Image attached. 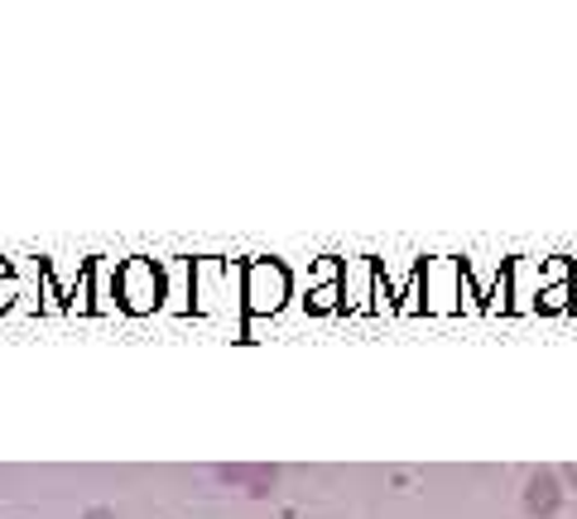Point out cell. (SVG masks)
I'll return each mask as SVG.
<instances>
[{
    "instance_id": "cell-4",
    "label": "cell",
    "mask_w": 577,
    "mask_h": 519,
    "mask_svg": "<svg viewBox=\"0 0 577 519\" xmlns=\"http://www.w3.org/2000/svg\"><path fill=\"white\" fill-rule=\"evenodd\" d=\"M568 294H573L568 284H553V289L543 294V308H563V303H568Z\"/></svg>"
},
{
    "instance_id": "cell-1",
    "label": "cell",
    "mask_w": 577,
    "mask_h": 519,
    "mask_svg": "<svg viewBox=\"0 0 577 519\" xmlns=\"http://www.w3.org/2000/svg\"><path fill=\"white\" fill-rule=\"evenodd\" d=\"M284 289H288V280H284L280 264H255L251 270V303L255 308H280Z\"/></svg>"
},
{
    "instance_id": "cell-5",
    "label": "cell",
    "mask_w": 577,
    "mask_h": 519,
    "mask_svg": "<svg viewBox=\"0 0 577 519\" xmlns=\"http://www.w3.org/2000/svg\"><path fill=\"white\" fill-rule=\"evenodd\" d=\"M87 519H116L111 510H87Z\"/></svg>"
},
{
    "instance_id": "cell-2",
    "label": "cell",
    "mask_w": 577,
    "mask_h": 519,
    "mask_svg": "<svg viewBox=\"0 0 577 519\" xmlns=\"http://www.w3.org/2000/svg\"><path fill=\"white\" fill-rule=\"evenodd\" d=\"M559 501H563V491H559V477H553V471H535V477L525 481V510L529 515L549 519L559 510Z\"/></svg>"
},
{
    "instance_id": "cell-3",
    "label": "cell",
    "mask_w": 577,
    "mask_h": 519,
    "mask_svg": "<svg viewBox=\"0 0 577 519\" xmlns=\"http://www.w3.org/2000/svg\"><path fill=\"white\" fill-rule=\"evenodd\" d=\"M221 477H227V481H251L255 495H265L274 481H280L274 471H265V467H221Z\"/></svg>"
},
{
    "instance_id": "cell-6",
    "label": "cell",
    "mask_w": 577,
    "mask_h": 519,
    "mask_svg": "<svg viewBox=\"0 0 577 519\" xmlns=\"http://www.w3.org/2000/svg\"><path fill=\"white\" fill-rule=\"evenodd\" d=\"M568 481H577V462H573V467H568Z\"/></svg>"
}]
</instances>
